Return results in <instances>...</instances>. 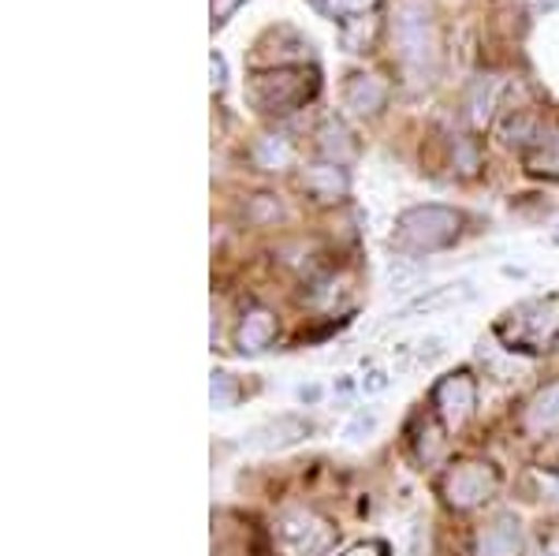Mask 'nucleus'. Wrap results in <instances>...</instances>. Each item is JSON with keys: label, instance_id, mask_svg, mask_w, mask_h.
<instances>
[{"label": "nucleus", "instance_id": "a211bd4d", "mask_svg": "<svg viewBox=\"0 0 559 556\" xmlns=\"http://www.w3.org/2000/svg\"><path fill=\"white\" fill-rule=\"evenodd\" d=\"M500 139L508 142V146L530 150V146H534V142L540 139L537 116H534V113H515V116H508V120L500 123Z\"/></svg>", "mask_w": 559, "mask_h": 556}, {"label": "nucleus", "instance_id": "6ab92c4d", "mask_svg": "<svg viewBox=\"0 0 559 556\" xmlns=\"http://www.w3.org/2000/svg\"><path fill=\"white\" fill-rule=\"evenodd\" d=\"M292 146H287L280 134H261L254 142V165L265 168V173H280V168L292 165Z\"/></svg>", "mask_w": 559, "mask_h": 556}, {"label": "nucleus", "instance_id": "2f4dec72", "mask_svg": "<svg viewBox=\"0 0 559 556\" xmlns=\"http://www.w3.org/2000/svg\"><path fill=\"white\" fill-rule=\"evenodd\" d=\"M540 556H548V553H540Z\"/></svg>", "mask_w": 559, "mask_h": 556}, {"label": "nucleus", "instance_id": "dca6fc26", "mask_svg": "<svg viewBox=\"0 0 559 556\" xmlns=\"http://www.w3.org/2000/svg\"><path fill=\"white\" fill-rule=\"evenodd\" d=\"M522 165L537 179H559V131L540 134L534 146L522 154Z\"/></svg>", "mask_w": 559, "mask_h": 556}, {"label": "nucleus", "instance_id": "7ed1b4c3", "mask_svg": "<svg viewBox=\"0 0 559 556\" xmlns=\"http://www.w3.org/2000/svg\"><path fill=\"white\" fill-rule=\"evenodd\" d=\"M318 90V75L306 71L299 64H287V68H273L265 75H254L250 79V105L265 116H284V113H295L306 97H313Z\"/></svg>", "mask_w": 559, "mask_h": 556}, {"label": "nucleus", "instance_id": "9b49d317", "mask_svg": "<svg viewBox=\"0 0 559 556\" xmlns=\"http://www.w3.org/2000/svg\"><path fill=\"white\" fill-rule=\"evenodd\" d=\"M276 340V314L265 310V307H254L242 314L239 329H236V344L242 355H261L269 352Z\"/></svg>", "mask_w": 559, "mask_h": 556}, {"label": "nucleus", "instance_id": "bb28decb", "mask_svg": "<svg viewBox=\"0 0 559 556\" xmlns=\"http://www.w3.org/2000/svg\"><path fill=\"white\" fill-rule=\"evenodd\" d=\"M344 556H388V549L381 542H362V545H355V549H347Z\"/></svg>", "mask_w": 559, "mask_h": 556}, {"label": "nucleus", "instance_id": "4468645a", "mask_svg": "<svg viewBox=\"0 0 559 556\" xmlns=\"http://www.w3.org/2000/svg\"><path fill=\"white\" fill-rule=\"evenodd\" d=\"M302 187L313 194L318 202H336L347 194L350 179L344 173V165H332V161H321V165H306L302 168Z\"/></svg>", "mask_w": 559, "mask_h": 556}, {"label": "nucleus", "instance_id": "412c9836", "mask_svg": "<svg viewBox=\"0 0 559 556\" xmlns=\"http://www.w3.org/2000/svg\"><path fill=\"white\" fill-rule=\"evenodd\" d=\"M313 8H318L321 15H329V20H358V15H366L369 8L377 4V0H310Z\"/></svg>", "mask_w": 559, "mask_h": 556}, {"label": "nucleus", "instance_id": "20e7f679", "mask_svg": "<svg viewBox=\"0 0 559 556\" xmlns=\"http://www.w3.org/2000/svg\"><path fill=\"white\" fill-rule=\"evenodd\" d=\"M496 333L508 340L511 347H526V352H540V347H545L548 352L559 336V295L519 303L515 310L503 314Z\"/></svg>", "mask_w": 559, "mask_h": 556}, {"label": "nucleus", "instance_id": "39448f33", "mask_svg": "<svg viewBox=\"0 0 559 556\" xmlns=\"http://www.w3.org/2000/svg\"><path fill=\"white\" fill-rule=\"evenodd\" d=\"M273 542L280 556H324L336 542V531L313 508H287L273 523Z\"/></svg>", "mask_w": 559, "mask_h": 556}, {"label": "nucleus", "instance_id": "2eb2a0df", "mask_svg": "<svg viewBox=\"0 0 559 556\" xmlns=\"http://www.w3.org/2000/svg\"><path fill=\"white\" fill-rule=\"evenodd\" d=\"M522 426H526L530 437H545L559 429V381L545 385L534 400L526 403V415H522Z\"/></svg>", "mask_w": 559, "mask_h": 556}, {"label": "nucleus", "instance_id": "1a4fd4ad", "mask_svg": "<svg viewBox=\"0 0 559 556\" xmlns=\"http://www.w3.org/2000/svg\"><path fill=\"white\" fill-rule=\"evenodd\" d=\"M310 434H313V426L306 423V418H299V415H276V418H269V423H261L258 429H250L247 445L261 448V452H284V448L302 445Z\"/></svg>", "mask_w": 559, "mask_h": 556}, {"label": "nucleus", "instance_id": "6e6552de", "mask_svg": "<svg viewBox=\"0 0 559 556\" xmlns=\"http://www.w3.org/2000/svg\"><path fill=\"white\" fill-rule=\"evenodd\" d=\"M474 284L471 281H448V284H437V288H426L418 292L414 299H407L395 314V321H411V318H421V314H437V310H448V307H463V303L474 299Z\"/></svg>", "mask_w": 559, "mask_h": 556}, {"label": "nucleus", "instance_id": "423d86ee", "mask_svg": "<svg viewBox=\"0 0 559 556\" xmlns=\"http://www.w3.org/2000/svg\"><path fill=\"white\" fill-rule=\"evenodd\" d=\"M496 486H500V474L489 463H455L452 471H444V478H440V493H444V500L459 512H466V508H477L481 500H489Z\"/></svg>", "mask_w": 559, "mask_h": 556}, {"label": "nucleus", "instance_id": "393cba45", "mask_svg": "<svg viewBox=\"0 0 559 556\" xmlns=\"http://www.w3.org/2000/svg\"><path fill=\"white\" fill-rule=\"evenodd\" d=\"M440 344H444V340H440V336L421 340V344H418V363H432V358H437L440 352H444V347H440Z\"/></svg>", "mask_w": 559, "mask_h": 556}, {"label": "nucleus", "instance_id": "5701e85b", "mask_svg": "<svg viewBox=\"0 0 559 556\" xmlns=\"http://www.w3.org/2000/svg\"><path fill=\"white\" fill-rule=\"evenodd\" d=\"M369 42H373V20H347L344 26V49L347 52H369Z\"/></svg>", "mask_w": 559, "mask_h": 556}, {"label": "nucleus", "instance_id": "4be33fe9", "mask_svg": "<svg viewBox=\"0 0 559 556\" xmlns=\"http://www.w3.org/2000/svg\"><path fill=\"white\" fill-rule=\"evenodd\" d=\"M377 426H381V415H377L373 407H362V411H355V415L347 418V426H344V441H347V445L369 441V437L377 434Z\"/></svg>", "mask_w": 559, "mask_h": 556}, {"label": "nucleus", "instance_id": "f03ea898", "mask_svg": "<svg viewBox=\"0 0 559 556\" xmlns=\"http://www.w3.org/2000/svg\"><path fill=\"white\" fill-rule=\"evenodd\" d=\"M463 232V213L448 205H414L395 221V247L411 255H437L452 247Z\"/></svg>", "mask_w": 559, "mask_h": 556}, {"label": "nucleus", "instance_id": "c85d7f7f", "mask_svg": "<svg viewBox=\"0 0 559 556\" xmlns=\"http://www.w3.org/2000/svg\"><path fill=\"white\" fill-rule=\"evenodd\" d=\"M239 4H242V0H224V4H221V8H216V12H213V15H216V26H221V23H228V15L236 12Z\"/></svg>", "mask_w": 559, "mask_h": 556}, {"label": "nucleus", "instance_id": "7c9ffc66", "mask_svg": "<svg viewBox=\"0 0 559 556\" xmlns=\"http://www.w3.org/2000/svg\"><path fill=\"white\" fill-rule=\"evenodd\" d=\"M299 400H302V403H318V400H321V389H318V385H302V389H299Z\"/></svg>", "mask_w": 559, "mask_h": 556}, {"label": "nucleus", "instance_id": "f257e3e1", "mask_svg": "<svg viewBox=\"0 0 559 556\" xmlns=\"http://www.w3.org/2000/svg\"><path fill=\"white\" fill-rule=\"evenodd\" d=\"M395 52H400V64L407 71L411 86H429L437 75L440 60V38H437V20L426 4L407 0V4L395 12Z\"/></svg>", "mask_w": 559, "mask_h": 556}, {"label": "nucleus", "instance_id": "0eeeda50", "mask_svg": "<svg viewBox=\"0 0 559 556\" xmlns=\"http://www.w3.org/2000/svg\"><path fill=\"white\" fill-rule=\"evenodd\" d=\"M432 403H437V415L448 429H459L474 418L477 411V381L471 370H455L448 378L437 381L432 389Z\"/></svg>", "mask_w": 559, "mask_h": 556}, {"label": "nucleus", "instance_id": "b1692460", "mask_svg": "<svg viewBox=\"0 0 559 556\" xmlns=\"http://www.w3.org/2000/svg\"><path fill=\"white\" fill-rule=\"evenodd\" d=\"M247 217L254 224H273L276 217H284V210H280V202L273 199V194H258V199L250 202Z\"/></svg>", "mask_w": 559, "mask_h": 556}, {"label": "nucleus", "instance_id": "ddd939ff", "mask_svg": "<svg viewBox=\"0 0 559 556\" xmlns=\"http://www.w3.org/2000/svg\"><path fill=\"white\" fill-rule=\"evenodd\" d=\"M500 90H503V79L496 75V71H485V75H477L471 90H466V120L474 123V128H485V123L492 120L496 105H500Z\"/></svg>", "mask_w": 559, "mask_h": 556}, {"label": "nucleus", "instance_id": "a878e982", "mask_svg": "<svg viewBox=\"0 0 559 556\" xmlns=\"http://www.w3.org/2000/svg\"><path fill=\"white\" fill-rule=\"evenodd\" d=\"M210 68H213V86L221 90L224 83H228V64H224L221 52H213V57H210Z\"/></svg>", "mask_w": 559, "mask_h": 556}, {"label": "nucleus", "instance_id": "c756f323", "mask_svg": "<svg viewBox=\"0 0 559 556\" xmlns=\"http://www.w3.org/2000/svg\"><path fill=\"white\" fill-rule=\"evenodd\" d=\"M559 0H530V12L534 15H545V12H556Z\"/></svg>", "mask_w": 559, "mask_h": 556}, {"label": "nucleus", "instance_id": "9d476101", "mask_svg": "<svg viewBox=\"0 0 559 556\" xmlns=\"http://www.w3.org/2000/svg\"><path fill=\"white\" fill-rule=\"evenodd\" d=\"M522 523L515 516H500L477 534L474 556H522Z\"/></svg>", "mask_w": 559, "mask_h": 556}, {"label": "nucleus", "instance_id": "cd10ccee", "mask_svg": "<svg viewBox=\"0 0 559 556\" xmlns=\"http://www.w3.org/2000/svg\"><path fill=\"white\" fill-rule=\"evenodd\" d=\"M362 389H366V392H381V389H388V374H384V370L366 374V378H362Z\"/></svg>", "mask_w": 559, "mask_h": 556}, {"label": "nucleus", "instance_id": "aec40b11", "mask_svg": "<svg viewBox=\"0 0 559 556\" xmlns=\"http://www.w3.org/2000/svg\"><path fill=\"white\" fill-rule=\"evenodd\" d=\"M210 403L213 411H231L239 407V381L228 370H213L210 374Z\"/></svg>", "mask_w": 559, "mask_h": 556}, {"label": "nucleus", "instance_id": "f3484780", "mask_svg": "<svg viewBox=\"0 0 559 556\" xmlns=\"http://www.w3.org/2000/svg\"><path fill=\"white\" fill-rule=\"evenodd\" d=\"M318 146L321 154L332 161V165H347L350 157H355V139H350V131L344 128L340 120H324L321 131H318Z\"/></svg>", "mask_w": 559, "mask_h": 556}, {"label": "nucleus", "instance_id": "f8f14e48", "mask_svg": "<svg viewBox=\"0 0 559 556\" xmlns=\"http://www.w3.org/2000/svg\"><path fill=\"white\" fill-rule=\"evenodd\" d=\"M344 102L355 116H377L388 102V86L381 75H369V71H358V75L347 79L344 86Z\"/></svg>", "mask_w": 559, "mask_h": 556}]
</instances>
